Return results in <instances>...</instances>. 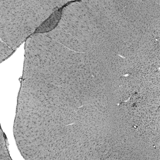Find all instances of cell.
I'll return each instance as SVG.
<instances>
[{"instance_id": "1", "label": "cell", "mask_w": 160, "mask_h": 160, "mask_svg": "<svg viewBox=\"0 0 160 160\" xmlns=\"http://www.w3.org/2000/svg\"><path fill=\"white\" fill-rule=\"evenodd\" d=\"M45 1L0 0V37L16 50L48 18Z\"/></svg>"}, {"instance_id": "2", "label": "cell", "mask_w": 160, "mask_h": 160, "mask_svg": "<svg viewBox=\"0 0 160 160\" xmlns=\"http://www.w3.org/2000/svg\"><path fill=\"white\" fill-rule=\"evenodd\" d=\"M64 5H63L52 13L38 28L35 33H47L52 31L56 28L61 18L63 9L67 6L63 7Z\"/></svg>"}, {"instance_id": "3", "label": "cell", "mask_w": 160, "mask_h": 160, "mask_svg": "<svg viewBox=\"0 0 160 160\" xmlns=\"http://www.w3.org/2000/svg\"><path fill=\"white\" fill-rule=\"evenodd\" d=\"M13 50L4 42H0V62L1 63L13 52Z\"/></svg>"}]
</instances>
